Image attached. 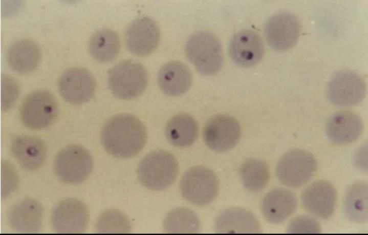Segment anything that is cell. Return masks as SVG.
<instances>
[{
	"label": "cell",
	"instance_id": "cell-1",
	"mask_svg": "<svg viewBox=\"0 0 368 235\" xmlns=\"http://www.w3.org/2000/svg\"><path fill=\"white\" fill-rule=\"evenodd\" d=\"M101 139L107 153L120 158L135 156L143 148L146 129L138 118L129 114L118 115L103 126Z\"/></svg>",
	"mask_w": 368,
	"mask_h": 235
},
{
	"label": "cell",
	"instance_id": "cell-7",
	"mask_svg": "<svg viewBox=\"0 0 368 235\" xmlns=\"http://www.w3.org/2000/svg\"><path fill=\"white\" fill-rule=\"evenodd\" d=\"M93 166L92 157L82 146L72 145L60 151L54 161V170L58 178L69 184H79L85 181Z\"/></svg>",
	"mask_w": 368,
	"mask_h": 235
},
{
	"label": "cell",
	"instance_id": "cell-12",
	"mask_svg": "<svg viewBox=\"0 0 368 235\" xmlns=\"http://www.w3.org/2000/svg\"><path fill=\"white\" fill-rule=\"evenodd\" d=\"M96 81L87 69L74 67L66 70L58 81V89L62 98L73 104L88 101L94 95Z\"/></svg>",
	"mask_w": 368,
	"mask_h": 235
},
{
	"label": "cell",
	"instance_id": "cell-5",
	"mask_svg": "<svg viewBox=\"0 0 368 235\" xmlns=\"http://www.w3.org/2000/svg\"><path fill=\"white\" fill-rule=\"evenodd\" d=\"M317 167L315 157L300 149L290 151L279 160L276 175L284 185L293 188L306 184L313 176Z\"/></svg>",
	"mask_w": 368,
	"mask_h": 235
},
{
	"label": "cell",
	"instance_id": "cell-6",
	"mask_svg": "<svg viewBox=\"0 0 368 235\" xmlns=\"http://www.w3.org/2000/svg\"><path fill=\"white\" fill-rule=\"evenodd\" d=\"M183 198L196 205L202 206L211 202L217 196L219 182L215 175L202 166L191 167L183 175L180 182Z\"/></svg>",
	"mask_w": 368,
	"mask_h": 235
},
{
	"label": "cell",
	"instance_id": "cell-3",
	"mask_svg": "<svg viewBox=\"0 0 368 235\" xmlns=\"http://www.w3.org/2000/svg\"><path fill=\"white\" fill-rule=\"evenodd\" d=\"M185 53L197 70L204 75L217 73L223 63V53L220 40L212 33L201 31L188 39Z\"/></svg>",
	"mask_w": 368,
	"mask_h": 235
},
{
	"label": "cell",
	"instance_id": "cell-29",
	"mask_svg": "<svg viewBox=\"0 0 368 235\" xmlns=\"http://www.w3.org/2000/svg\"><path fill=\"white\" fill-rule=\"evenodd\" d=\"M96 229L98 233H118L130 232L131 225L127 218L117 210H107L99 217Z\"/></svg>",
	"mask_w": 368,
	"mask_h": 235
},
{
	"label": "cell",
	"instance_id": "cell-9",
	"mask_svg": "<svg viewBox=\"0 0 368 235\" xmlns=\"http://www.w3.org/2000/svg\"><path fill=\"white\" fill-rule=\"evenodd\" d=\"M366 87L364 79L357 73L348 70L335 73L327 88L329 101L339 106H350L360 103L365 97Z\"/></svg>",
	"mask_w": 368,
	"mask_h": 235
},
{
	"label": "cell",
	"instance_id": "cell-18",
	"mask_svg": "<svg viewBox=\"0 0 368 235\" xmlns=\"http://www.w3.org/2000/svg\"><path fill=\"white\" fill-rule=\"evenodd\" d=\"M363 123L355 113L342 111L335 113L328 120L326 132L329 139L337 144H347L359 138Z\"/></svg>",
	"mask_w": 368,
	"mask_h": 235
},
{
	"label": "cell",
	"instance_id": "cell-28",
	"mask_svg": "<svg viewBox=\"0 0 368 235\" xmlns=\"http://www.w3.org/2000/svg\"><path fill=\"white\" fill-rule=\"evenodd\" d=\"M164 228L167 233H196L200 230V223L197 215L186 208L172 210L166 216Z\"/></svg>",
	"mask_w": 368,
	"mask_h": 235
},
{
	"label": "cell",
	"instance_id": "cell-24",
	"mask_svg": "<svg viewBox=\"0 0 368 235\" xmlns=\"http://www.w3.org/2000/svg\"><path fill=\"white\" fill-rule=\"evenodd\" d=\"M198 134L196 121L191 116L180 114L172 117L165 127L168 141L178 147L190 146L196 141Z\"/></svg>",
	"mask_w": 368,
	"mask_h": 235
},
{
	"label": "cell",
	"instance_id": "cell-26",
	"mask_svg": "<svg viewBox=\"0 0 368 235\" xmlns=\"http://www.w3.org/2000/svg\"><path fill=\"white\" fill-rule=\"evenodd\" d=\"M120 39L114 30L103 29L96 32L91 37L89 48L93 57L100 62L114 59L120 50Z\"/></svg>",
	"mask_w": 368,
	"mask_h": 235
},
{
	"label": "cell",
	"instance_id": "cell-20",
	"mask_svg": "<svg viewBox=\"0 0 368 235\" xmlns=\"http://www.w3.org/2000/svg\"><path fill=\"white\" fill-rule=\"evenodd\" d=\"M11 152L20 166L24 169L34 171L43 164L46 156V148L39 138L21 135L12 142Z\"/></svg>",
	"mask_w": 368,
	"mask_h": 235
},
{
	"label": "cell",
	"instance_id": "cell-4",
	"mask_svg": "<svg viewBox=\"0 0 368 235\" xmlns=\"http://www.w3.org/2000/svg\"><path fill=\"white\" fill-rule=\"evenodd\" d=\"M108 84L113 94L122 99L140 95L146 87L148 76L143 66L133 60L122 61L108 72Z\"/></svg>",
	"mask_w": 368,
	"mask_h": 235
},
{
	"label": "cell",
	"instance_id": "cell-23",
	"mask_svg": "<svg viewBox=\"0 0 368 235\" xmlns=\"http://www.w3.org/2000/svg\"><path fill=\"white\" fill-rule=\"evenodd\" d=\"M40 57L39 46L35 41L29 39L15 41L9 47L7 55L10 68L19 74L34 70L39 64Z\"/></svg>",
	"mask_w": 368,
	"mask_h": 235
},
{
	"label": "cell",
	"instance_id": "cell-16",
	"mask_svg": "<svg viewBox=\"0 0 368 235\" xmlns=\"http://www.w3.org/2000/svg\"><path fill=\"white\" fill-rule=\"evenodd\" d=\"M264 46L260 36L251 30H243L233 36L229 44V54L237 65L244 67L257 64L264 54Z\"/></svg>",
	"mask_w": 368,
	"mask_h": 235
},
{
	"label": "cell",
	"instance_id": "cell-8",
	"mask_svg": "<svg viewBox=\"0 0 368 235\" xmlns=\"http://www.w3.org/2000/svg\"><path fill=\"white\" fill-rule=\"evenodd\" d=\"M58 111L55 97L49 91L38 90L30 93L25 99L20 115L26 127L40 130L48 126L54 121Z\"/></svg>",
	"mask_w": 368,
	"mask_h": 235
},
{
	"label": "cell",
	"instance_id": "cell-22",
	"mask_svg": "<svg viewBox=\"0 0 368 235\" xmlns=\"http://www.w3.org/2000/svg\"><path fill=\"white\" fill-rule=\"evenodd\" d=\"M158 81L164 93L178 96L189 90L192 83V75L186 65L179 61H172L161 68L158 75Z\"/></svg>",
	"mask_w": 368,
	"mask_h": 235
},
{
	"label": "cell",
	"instance_id": "cell-13",
	"mask_svg": "<svg viewBox=\"0 0 368 235\" xmlns=\"http://www.w3.org/2000/svg\"><path fill=\"white\" fill-rule=\"evenodd\" d=\"M239 122L227 115H219L206 123L203 131L204 139L208 146L217 152H225L233 147L241 137Z\"/></svg>",
	"mask_w": 368,
	"mask_h": 235
},
{
	"label": "cell",
	"instance_id": "cell-15",
	"mask_svg": "<svg viewBox=\"0 0 368 235\" xmlns=\"http://www.w3.org/2000/svg\"><path fill=\"white\" fill-rule=\"evenodd\" d=\"M336 197L334 187L328 181L320 180L304 190L301 201L304 208L310 213L322 219H328L334 211Z\"/></svg>",
	"mask_w": 368,
	"mask_h": 235
},
{
	"label": "cell",
	"instance_id": "cell-2",
	"mask_svg": "<svg viewBox=\"0 0 368 235\" xmlns=\"http://www.w3.org/2000/svg\"><path fill=\"white\" fill-rule=\"evenodd\" d=\"M178 173V164L170 153L157 150L146 155L137 168L140 182L146 187L155 190L165 189L175 181Z\"/></svg>",
	"mask_w": 368,
	"mask_h": 235
},
{
	"label": "cell",
	"instance_id": "cell-27",
	"mask_svg": "<svg viewBox=\"0 0 368 235\" xmlns=\"http://www.w3.org/2000/svg\"><path fill=\"white\" fill-rule=\"evenodd\" d=\"M240 172L245 187L253 192L263 189L270 178L268 165L265 161L259 159L246 160L242 165Z\"/></svg>",
	"mask_w": 368,
	"mask_h": 235
},
{
	"label": "cell",
	"instance_id": "cell-31",
	"mask_svg": "<svg viewBox=\"0 0 368 235\" xmlns=\"http://www.w3.org/2000/svg\"><path fill=\"white\" fill-rule=\"evenodd\" d=\"M19 93L17 82L11 77L4 75L2 78V109L6 110L15 102Z\"/></svg>",
	"mask_w": 368,
	"mask_h": 235
},
{
	"label": "cell",
	"instance_id": "cell-10",
	"mask_svg": "<svg viewBox=\"0 0 368 235\" xmlns=\"http://www.w3.org/2000/svg\"><path fill=\"white\" fill-rule=\"evenodd\" d=\"M89 211L86 206L75 198L59 202L51 215V225L58 233H82L88 226Z\"/></svg>",
	"mask_w": 368,
	"mask_h": 235
},
{
	"label": "cell",
	"instance_id": "cell-11",
	"mask_svg": "<svg viewBox=\"0 0 368 235\" xmlns=\"http://www.w3.org/2000/svg\"><path fill=\"white\" fill-rule=\"evenodd\" d=\"M301 29V24L294 14L283 12L273 15L268 20L265 27V34L272 48L283 51L295 45Z\"/></svg>",
	"mask_w": 368,
	"mask_h": 235
},
{
	"label": "cell",
	"instance_id": "cell-21",
	"mask_svg": "<svg viewBox=\"0 0 368 235\" xmlns=\"http://www.w3.org/2000/svg\"><path fill=\"white\" fill-rule=\"evenodd\" d=\"M297 199L291 191L276 188L269 191L263 199L261 208L265 218L274 224L282 223L295 210Z\"/></svg>",
	"mask_w": 368,
	"mask_h": 235
},
{
	"label": "cell",
	"instance_id": "cell-14",
	"mask_svg": "<svg viewBox=\"0 0 368 235\" xmlns=\"http://www.w3.org/2000/svg\"><path fill=\"white\" fill-rule=\"evenodd\" d=\"M127 49L134 54L145 56L157 48L160 40L158 26L151 18L142 16L135 19L125 32Z\"/></svg>",
	"mask_w": 368,
	"mask_h": 235
},
{
	"label": "cell",
	"instance_id": "cell-19",
	"mask_svg": "<svg viewBox=\"0 0 368 235\" xmlns=\"http://www.w3.org/2000/svg\"><path fill=\"white\" fill-rule=\"evenodd\" d=\"M218 233H259L261 225L255 216L246 209L232 207L221 212L214 224Z\"/></svg>",
	"mask_w": 368,
	"mask_h": 235
},
{
	"label": "cell",
	"instance_id": "cell-25",
	"mask_svg": "<svg viewBox=\"0 0 368 235\" xmlns=\"http://www.w3.org/2000/svg\"><path fill=\"white\" fill-rule=\"evenodd\" d=\"M367 184L357 182L352 184L346 191L343 210L347 217L357 223H364L368 218Z\"/></svg>",
	"mask_w": 368,
	"mask_h": 235
},
{
	"label": "cell",
	"instance_id": "cell-30",
	"mask_svg": "<svg viewBox=\"0 0 368 235\" xmlns=\"http://www.w3.org/2000/svg\"><path fill=\"white\" fill-rule=\"evenodd\" d=\"M287 232L289 233L316 234L321 232L318 222L314 218L301 216L292 219L288 224Z\"/></svg>",
	"mask_w": 368,
	"mask_h": 235
},
{
	"label": "cell",
	"instance_id": "cell-17",
	"mask_svg": "<svg viewBox=\"0 0 368 235\" xmlns=\"http://www.w3.org/2000/svg\"><path fill=\"white\" fill-rule=\"evenodd\" d=\"M42 218L41 204L30 198L24 199L14 204L7 214L10 227L18 233L38 232L41 228Z\"/></svg>",
	"mask_w": 368,
	"mask_h": 235
}]
</instances>
